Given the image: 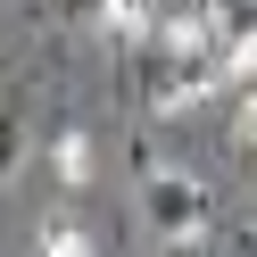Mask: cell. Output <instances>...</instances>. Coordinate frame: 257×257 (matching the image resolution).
I'll return each mask as SVG.
<instances>
[{
    "instance_id": "1",
    "label": "cell",
    "mask_w": 257,
    "mask_h": 257,
    "mask_svg": "<svg viewBox=\"0 0 257 257\" xmlns=\"http://www.w3.org/2000/svg\"><path fill=\"white\" fill-rule=\"evenodd\" d=\"M141 224H150L158 240H174V249H199L207 224H216V207H207V191L191 183L183 166H150L141 174Z\"/></svg>"
},
{
    "instance_id": "3",
    "label": "cell",
    "mask_w": 257,
    "mask_h": 257,
    "mask_svg": "<svg viewBox=\"0 0 257 257\" xmlns=\"http://www.w3.org/2000/svg\"><path fill=\"white\" fill-rule=\"evenodd\" d=\"M83 174H91V141H83V133H58V183L83 191Z\"/></svg>"
},
{
    "instance_id": "4",
    "label": "cell",
    "mask_w": 257,
    "mask_h": 257,
    "mask_svg": "<svg viewBox=\"0 0 257 257\" xmlns=\"http://www.w3.org/2000/svg\"><path fill=\"white\" fill-rule=\"evenodd\" d=\"M42 257H91V240H83V224H67V216H50V224H42Z\"/></svg>"
},
{
    "instance_id": "2",
    "label": "cell",
    "mask_w": 257,
    "mask_h": 257,
    "mask_svg": "<svg viewBox=\"0 0 257 257\" xmlns=\"http://www.w3.org/2000/svg\"><path fill=\"white\" fill-rule=\"evenodd\" d=\"M25 166V100H0V183Z\"/></svg>"
}]
</instances>
